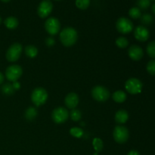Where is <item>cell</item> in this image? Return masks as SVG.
I'll use <instances>...</instances> for the list:
<instances>
[{
	"mask_svg": "<svg viewBox=\"0 0 155 155\" xmlns=\"http://www.w3.org/2000/svg\"><path fill=\"white\" fill-rule=\"evenodd\" d=\"M60 41L64 46L70 47L74 45L78 39V33L74 28L71 27H66L61 31Z\"/></svg>",
	"mask_w": 155,
	"mask_h": 155,
	"instance_id": "cell-1",
	"label": "cell"
},
{
	"mask_svg": "<svg viewBox=\"0 0 155 155\" xmlns=\"http://www.w3.org/2000/svg\"><path fill=\"white\" fill-rule=\"evenodd\" d=\"M31 101L35 106L39 107L45 104L48 98V94L44 88L37 87L31 93Z\"/></svg>",
	"mask_w": 155,
	"mask_h": 155,
	"instance_id": "cell-2",
	"label": "cell"
},
{
	"mask_svg": "<svg viewBox=\"0 0 155 155\" xmlns=\"http://www.w3.org/2000/svg\"><path fill=\"white\" fill-rule=\"evenodd\" d=\"M113 137L115 142L119 144H124L128 141L130 133L128 129L122 125L117 126L113 131Z\"/></svg>",
	"mask_w": 155,
	"mask_h": 155,
	"instance_id": "cell-3",
	"label": "cell"
},
{
	"mask_svg": "<svg viewBox=\"0 0 155 155\" xmlns=\"http://www.w3.org/2000/svg\"><path fill=\"white\" fill-rule=\"evenodd\" d=\"M92 96L98 102H104L110 96V92L107 88L102 86H96L92 89Z\"/></svg>",
	"mask_w": 155,
	"mask_h": 155,
	"instance_id": "cell-4",
	"label": "cell"
},
{
	"mask_svg": "<svg viewBox=\"0 0 155 155\" xmlns=\"http://www.w3.org/2000/svg\"><path fill=\"white\" fill-rule=\"evenodd\" d=\"M143 85L137 78L132 77L128 79L125 83V89L127 92L132 95H136L142 92Z\"/></svg>",
	"mask_w": 155,
	"mask_h": 155,
	"instance_id": "cell-5",
	"label": "cell"
},
{
	"mask_svg": "<svg viewBox=\"0 0 155 155\" xmlns=\"http://www.w3.org/2000/svg\"><path fill=\"white\" fill-rule=\"evenodd\" d=\"M23 51L22 45L20 43H14L6 51V59L9 62H15L20 58Z\"/></svg>",
	"mask_w": 155,
	"mask_h": 155,
	"instance_id": "cell-6",
	"label": "cell"
},
{
	"mask_svg": "<svg viewBox=\"0 0 155 155\" xmlns=\"http://www.w3.org/2000/svg\"><path fill=\"white\" fill-rule=\"evenodd\" d=\"M69 117V112L64 107H58L53 110L51 113V119L56 124H63L66 122Z\"/></svg>",
	"mask_w": 155,
	"mask_h": 155,
	"instance_id": "cell-7",
	"label": "cell"
},
{
	"mask_svg": "<svg viewBox=\"0 0 155 155\" xmlns=\"http://www.w3.org/2000/svg\"><path fill=\"white\" fill-rule=\"evenodd\" d=\"M23 69L20 65L13 64L8 67L5 71V77L11 82L18 81V79L22 76Z\"/></svg>",
	"mask_w": 155,
	"mask_h": 155,
	"instance_id": "cell-8",
	"label": "cell"
},
{
	"mask_svg": "<svg viewBox=\"0 0 155 155\" xmlns=\"http://www.w3.org/2000/svg\"><path fill=\"white\" fill-rule=\"evenodd\" d=\"M116 28L119 33L122 34H128L133 31V24L130 19L122 17L117 21Z\"/></svg>",
	"mask_w": 155,
	"mask_h": 155,
	"instance_id": "cell-9",
	"label": "cell"
},
{
	"mask_svg": "<svg viewBox=\"0 0 155 155\" xmlns=\"http://www.w3.org/2000/svg\"><path fill=\"white\" fill-rule=\"evenodd\" d=\"M45 29L51 36H55L59 33L61 29L60 21L55 18H49L45 21Z\"/></svg>",
	"mask_w": 155,
	"mask_h": 155,
	"instance_id": "cell-10",
	"label": "cell"
},
{
	"mask_svg": "<svg viewBox=\"0 0 155 155\" xmlns=\"http://www.w3.org/2000/svg\"><path fill=\"white\" fill-rule=\"evenodd\" d=\"M53 9V4L50 0H43L39 5L37 9L38 15L41 18H45L51 14Z\"/></svg>",
	"mask_w": 155,
	"mask_h": 155,
	"instance_id": "cell-11",
	"label": "cell"
},
{
	"mask_svg": "<svg viewBox=\"0 0 155 155\" xmlns=\"http://www.w3.org/2000/svg\"><path fill=\"white\" fill-rule=\"evenodd\" d=\"M135 38L139 42H145L150 36V33L148 29L144 26H138L134 30Z\"/></svg>",
	"mask_w": 155,
	"mask_h": 155,
	"instance_id": "cell-12",
	"label": "cell"
},
{
	"mask_svg": "<svg viewBox=\"0 0 155 155\" xmlns=\"http://www.w3.org/2000/svg\"><path fill=\"white\" fill-rule=\"evenodd\" d=\"M128 54L132 60L138 61L142 58L144 55V51L140 46L137 45H133L129 48Z\"/></svg>",
	"mask_w": 155,
	"mask_h": 155,
	"instance_id": "cell-13",
	"label": "cell"
},
{
	"mask_svg": "<svg viewBox=\"0 0 155 155\" xmlns=\"http://www.w3.org/2000/svg\"><path fill=\"white\" fill-rule=\"evenodd\" d=\"M79 96L75 92H70L69 94L67 95V96L64 98V104L68 108L72 109L76 108L79 104Z\"/></svg>",
	"mask_w": 155,
	"mask_h": 155,
	"instance_id": "cell-14",
	"label": "cell"
},
{
	"mask_svg": "<svg viewBox=\"0 0 155 155\" xmlns=\"http://www.w3.org/2000/svg\"><path fill=\"white\" fill-rule=\"evenodd\" d=\"M114 119L116 123L119 124H124L127 122L129 119V114L125 110H119L115 114Z\"/></svg>",
	"mask_w": 155,
	"mask_h": 155,
	"instance_id": "cell-15",
	"label": "cell"
},
{
	"mask_svg": "<svg viewBox=\"0 0 155 155\" xmlns=\"http://www.w3.org/2000/svg\"><path fill=\"white\" fill-rule=\"evenodd\" d=\"M4 24L9 30H15L18 27L19 22H18V20L15 17H8L4 21Z\"/></svg>",
	"mask_w": 155,
	"mask_h": 155,
	"instance_id": "cell-16",
	"label": "cell"
},
{
	"mask_svg": "<svg viewBox=\"0 0 155 155\" xmlns=\"http://www.w3.org/2000/svg\"><path fill=\"white\" fill-rule=\"evenodd\" d=\"M127 95L125 92L122 90H117L112 95V98L117 103H123L127 100Z\"/></svg>",
	"mask_w": 155,
	"mask_h": 155,
	"instance_id": "cell-17",
	"label": "cell"
},
{
	"mask_svg": "<svg viewBox=\"0 0 155 155\" xmlns=\"http://www.w3.org/2000/svg\"><path fill=\"white\" fill-rule=\"evenodd\" d=\"M38 115V111L36 108L34 107H30L26 110L25 111V118L28 121H33V120L36 119V117Z\"/></svg>",
	"mask_w": 155,
	"mask_h": 155,
	"instance_id": "cell-18",
	"label": "cell"
},
{
	"mask_svg": "<svg viewBox=\"0 0 155 155\" xmlns=\"http://www.w3.org/2000/svg\"><path fill=\"white\" fill-rule=\"evenodd\" d=\"M24 51H25L26 55L30 58H34L36 57L38 54V49L36 46L34 45H27L24 48Z\"/></svg>",
	"mask_w": 155,
	"mask_h": 155,
	"instance_id": "cell-19",
	"label": "cell"
},
{
	"mask_svg": "<svg viewBox=\"0 0 155 155\" xmlns=\"http://www.w3.org/2000/svg\"><path fill=\"white\" fill-rule=\"evenodd\" d=\"M92 145H93V148L96 153L101 152L103 149V147H104L102 140L101 139H99V138H95L93 139V141H92Z\"/></svg>",
	"mask_w": 155,
	"mask_h": 155,
	"instance_id": "cell-20",
	"label": "cell"
},
{
	"mask_svg": "<svg viewBox=\"0 0 155 155\" xmlns=\"http://www.w3.org/2000/svg\"><path fill=\"white\" fill-rule=\"evenodd\" d=\"M69 116L71 117V120L74 122H77L80 121L82 118V113L80 110L78 109H72L71 111L69 113Z\"/></svg>",
	"mask_w": 155,
	"mask_h": 155,
	"instance_id": "cell-21",
	"label": "cell"
},
{
	"mask_svg": "<svg viewBox=\"0 0 155 155\" xmlns=\"http://www.w3.org/2000/svg\"><path fill=\"white\" fill-rule=\"evenodd\" d=\"M116 43L117 46L120 48H125L128 46L129 45V41L128 39L126 37H124V36H120V37H118L117 39H116Z\"/></svg>",
	"mask_w": 155,
	"mask_h": 155,
	"instance_id": "cell-22",
	"label": "cell"
},
{
	"mask_svg": "<svg viewBox=\"0 0 155 155\" xmlns=\"http://www.w3.org/2000/svg\"><path fill=\"white\" fill-rule=\"evenodd\" d=\"M129 15L133 19H138L142 17V12L138 7H133L129 11Z\"/></svg>",
	"mask_w": 155,
	"mask_h": 155,
	"instance_id": "cell-23",
	"label": "cell"
},
{
	"mask_svg": "<svg viewBox=\"0 0 155 155\" xmlns=\"http://www.w3.org/2000/svg\"><path fill=\"white\" fill-rule=\"evenodd\" d=\"M15 89L13 88V86L11 83H5L2 87V92L3 94L6 95H11L15 92Z\"/></svg>",
	"mask_w": 155,
	"mask_h": 155,
	"instance_id": "cell-24",
	"label": "cell"
},
{
	"mask_svg": "<svg viewBox=\"0 0 155 155\" xmlns=\"http://www.w3.org/2000/svg\"><path fill=\"white\" fill-rule=\"evenodd\" d=\"M76 6L81 10L88 8L90 5V0H76Z\"/></svg>",
	"mask_w": 155,
	"mask_h": 155,
	"instance_id": "cell-25",
	"label": "cell"
},
{
	"mask_svg": "<svg viewBox=\"0 0 155 155\" xmlns=\"http://www.w3.org/2000/svg\"><path fill=\"white\" fill-rule=\"evenodd\" d=\"M147 53L152 58H155V41L149 42L146 48Z\"/></svg>",
	"mask_w": 155,
	"mask_h": 155,
	"instance_id": "cell-26",
	"label": "cell"
},
{
	"mask_svg": "<svg viewBox=\"0 0 155 155\" xmlns=\"http://www.w3.org/2000/svg\"><path fill=\"white\" fill-rule=\"evenodd\" d=\"M70 133L71 136L75 138H81L83 136V130L79 127H74L70 130Z\"/></svg>",
	"mask_w": 155,
	"mask_h": 155,
	"instance_id": "cell-27",
	"label": "cell"
},
{
	"mask_svg": "<svg viewBox=\"0 0 155 155\" xmlns=\"http://www.w3.org/2000/svg\"><path fill=\"white\" fill-rule=\"evenodd\" d=\"M154 19H153V17L151 16L150 14H145L144 15H142V18H141V21H142V24H145V25H148V24H151L153 22Z\"/></svg>",
	"mask_w": 155,
	"mask_h": 155,
	"instance_id": "cell-28",
	"label": "cell"
},
{
	"mask_svg": "<svg viewBox=\"0 0 155 155\" xmlns=\"http://www.w3.org/2000/svg\"><path fill=\"white\" fill-rule=\"evenodd\" d=\"M151 5L150 0H138L137 5L139 9H147Z\"/></svg>",
	"mask_w": 155,
	"mask_h": 155,
	"instance_id": "cell-29",
	"label": "cell"
},
{
	"mask_svg": "<svg viewBox=\"0 0 155 155\" xmlns=\"http://www.w3.org/2000/svg\"><path fill=\"white\" fill-rule=\"evenodd\" d=\"M147 71L151 75H155V60H151L146 66Z\"/></svg>",
	"mask_w": 155,
	"mask_h": 155,
	"instance_id": "cell-30",
	"label": "cell"
},
{
	"mask_svg": "<svg viewBox=\"0 0 155 155\" xmlns=\"http://www.w3.org/2000/svg\"><path fill=\"white\" fill-rule=\"evenodd\" d=\"M54 43H55V40H54V38L51 37H51L47 38V39H45V44H46L48 46H52V45H54Z\"/></svg>",
	"mask_w": 155,
	"mask_h": 155,
	"instance_id": "cell-31",
	"label": "cell"
},
{
	"mask_svg": "<svg viewBox=\"0 0 155 155\" xmlns=\"http://www.w3.org/2000/svg\"><path fill=\"white\" fill-rule=\"evenodd\" d=\"M12 86H13V88L15 89V91L18 90V89H21V83H20L18 81L13 82V83H12Z\"/></svg>",
	"mask_w": 155,
	"mask_h": 155,
	"instance_id": "cell-32",
	"label": "cell"
},
{
	"mask_svg": "<svg viewBox=\"0 0 155 155\" xmlns=\"http://www.w3.org/2000/svg\"><path fill=\"white\" fill-rule=\"evenodd\" d=\"M127 155H140V154H139V151H136V150H132V151H130V152L127 154Z\"/></svg>",
	"mask_w": 155,
	"mask_h": 155,
	"instance_id": "cell-33",
	"label": "cell"
},
{
	"mask_svg": "<svg viewBox=\"0 0 155 155\" xmlns=\"http://www.w3.org/2000/svg\"><path fill=\"white\" fill-rule=\"evenodd\" d=\"M4 80H5L4 75L2 74V72H0V85H1L3 82H4Z\"/></svg>",
	"mask_w": 155,
	"mask_h": 155,
	"instance_id": "cell-34",
	"label": "cell"
},
{
	"mask_svg": "<svg viewBox=\"0 0 155 155\" xmlns=\"http://www.w3.org/2000/svg\"><path fill=\"white\" fill-rule=\"evenodd\" d=\"M151 9H152L153 13H154V15H155V3H154V4H153L152 7H151Z\"/></svg>",
	"mask_w": 155,
	"mask_h": 155,
	"instance_id": "cell-35",
	"label": "cell"
},
{
	"mask_svg": "<svg viewBox=\"0 0 155 155\" xmlns=\"http://www.w3.org/2000/svg\"><path fill=\"white\" fill-rule=\"evenodd\" d=\"M1 1H2L3 2H8L10 1V0H1Z\"/></svg>",
	"mask_w": 155,
	"mask_h": 155,
	"instance_id": "cell-36",
	"label": "cell"
},
{
	"mask_svg": "<svg viewBox=\"0 0 155 155\" xmlns=\"http://www.w3.org/2000/svg\"><path fill=\"white\" fill-rule=\"evenodd\" d=\"M1 23H2V18L1 17H0V24H1Z\"/></svg>",
	"mask_w": 155,
	"mask_h": 155,
	"instance_id": "cell-37",
	"label": "cell"
},
{
	"mask_svg": "<svg viewBox=\"0 0 155 155\" xmlns=\"http://www.w3.org/2000/svg\"><path fill=\"white\" fill-rule=\"evenodd\" d=\"M93 155H98V153H96V152H95V154H94Z\"/></svg>",
	"mask_w": 155,
	"mask_h": 155,
	"instance_id": "cell-38",
	"label": "cell"
},
{
	"mask_svg": "<svg viewBox=\"0 0 155 155\" xmlns=\"http://www.w3.org/2000/svg\"><path fill=\"white\" fill-rule=\"evenodd\" d=\"M150 1H155V0H150Z\"/></svg>",
	"mask_w": 155,
	"mask_h": 155,
	"instance_id": "cell-39",
	"label": "cell"
},
{
	"mask_svg": "<svg viewBox=\"0 0 155 155\" xmlns=\"http://www.w3.org/2000/svg\"><path fill=\"white\" fill-rule=\"evenodd\" d=\"M57 1H58V0H57Z\"/></svg>",
	"mask_w": 155,
	"mask_h": 155,
	"instance_id": "cell-40",
	"label": "cell"
}]
</instances>
